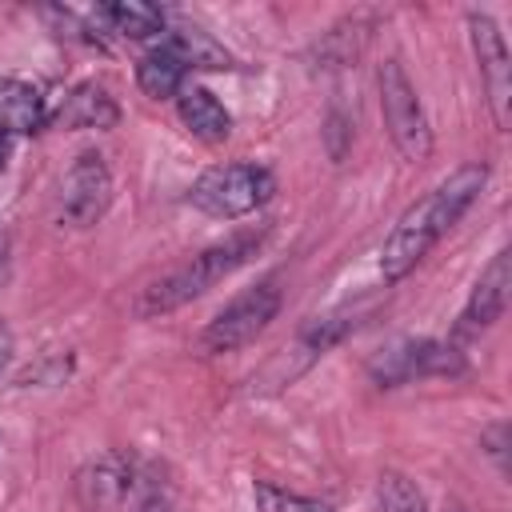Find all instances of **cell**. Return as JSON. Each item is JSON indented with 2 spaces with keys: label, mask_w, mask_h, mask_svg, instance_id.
<instances>
[{
  "label": "cell",
  "mask_w": 512,
  "mask_h": 512,
  "mask_svg": "<svg viewBox=\"0 0 512 512\" xmlns=\"http://www.w3.org/2000/svg\"><path fill=\"white\" fill-rule=\"evenodd\" d=\"M484 184H488V168L484 164H460L428 196L408 204L404 216L396 220V228L388 232L384 248H380V276H384V284L404 280L440 244V236L460 224V216L476 204Z\"/></svg>",
  "instance_id": "1"
},
{
  "label": "cell",
  "mask_w": 512,
  "mask_h": 512,
  "mask_svg": "<svg viewBox=\"0 0 512 512\" xmlns=\"http://www.w3.org/2000/svg\"><path fill=\"white\" fill-rule=\"evenodd\" d=\"M268 228H236L228 232L224 240L200 248L196 256H188L184 264L168 268L160 280H152L140 296H136V316H164V312H176L180 304L204 296L216 280L232 276L240 264H248V256H256V248L264 244Z\"/></svg>",
  "instance_id": "2"
},
{
  "label": "cell",
  "mask_w": 512,
  "mask_h": 512,
  "mask_svg": "<svg viewBox=\"0 0 512 512\" xmlns=\"http://www.w3.org/2000/svg\"><path fill=\"white\" fill-rule=\"evenodd\" d=\"M272 192H276V180H272L268 168H260V164H216L192 184L188 200L204 216L236 220V216L256 212L260 204H268Z\"/></svg>",
  "instance_id": "3"
},
{
  "label": "cell",
  "mask_w": 512,
  "mask_h": 512,
  "mask_svg": "<svg viewBox=\"0 0 512 512\" xmlns=\"http://www.w3.org/2000/svg\"><path fill=\"white\" fill-rule=\"evenodd\" d=\"M380 112H384V128L396 144V152L404 160H428L432 156V128L424 116V104L416 96V84L408 80L400 60H384L380 64Z\"/></svg>",
  "instance_id": "4"
},
{
  "label": "cell",
  "mask_w": 512,
  "mask_h": 512,
  "mask_svg": "<svg viewBox=\"0 0 512 512\" xmlns=\"http://www.w3.org/2000/svg\"><path fill=\"white\" fill-rule=\"evenodd\" d=\"M280 300H284V296H280L276 276H268V280H260L256 288L240 292L232 304H224V308L208 320V328L200 332V352L220 356V352H236V348L252 344V340L276 320Z\"/></svg>",
  "instance_id": "5"
},
{
  "label": "cell",
  "mask_w": 512,
  "mask_h": 512,
  "mask_svg": "<svg viewBox=\"0 0 512 512\" xmlns=\"http://www.w3.org/2000/svg\"><path fill=\"white\" fill-rule=\"evenodd\" d=\"M368 368L384 388H392V384H408L416 376H460L464 352L444 340H400V344L384 348L380 356H372Z\"/></svg>",
  "instance_id": "6"
},
{
  "label": "cell",
  "mask_w": 512,
  "mask_h": 512,
  "mask_svg": "<svg viewBox=\"0 0 512 512\" xmlns=\"http://www.w3.org/2000/svg\"><path fill=\"white\" fill-rule=\"evenodd\" d=\"M112 204V172L104 164L100 152H80L72 160V168L64 172V184H60V212L72 228H88L96 224Z\"/></svg>",
  "instance_id": "7"
},
{
  "label": "cell",
  "mask_w": 512,
  "mask_h": 512,
  "mask_svg": "<svg viewBox=\"0 0 512 512\" xmlns=\"http://www.w3.org/2000/svg\"><path fill=\"white\" fill-rule=\"evenodd\" d=\"M468 36H472V52L480 64V80L488 88V104H492V120L496 128H508V100H512V64H508V44L500 24L488 12H468Z\"/></svg>",
  "instance_id": "8"
},
{
  "label": "cell",
  "mask_w": 512,
  "mask_h": 512,
  "mask_svg": "<svg viewBox=\"0 0 512 512\" xmlns=\"http://www.w3.org/2000/svg\"><path fill=\"white\" fill-rule=\"evenodd\" d=\"M132 492V464L120 452H104L76 472V500L88 512H120Z\"/></svg>",
  "instance_id": "9"
},
{
  "label": "cell",
  "mask_w": 512,
  "mask_h": 512,
  "mask_svg": "<svg viewBox=\"0 0 512 512\" xmlns=\"http://www.w3.org/2000/svg\"><path fill=\"white\" fill-rule=\"evenodd\" d=\"M504 308H508V248H500L480 272V280L472 284V296L456 320V336H476L492 328L504 316Z\"/></svg>",
  "instance_id": "10"
},
{
  "label": "cell",
  "mask_w": 512,
  "mask_h": 512,
  "mask_svg": "<svg viewBox=\"0 0 512 512\" xmlns=\"http://www.w3.org/2000/svg\"><path fill=\"white\" fill-rule=\"evenodd\" d=\"M116 120H120V108L104 84H76L52 116V124L60 128H116Z\"/></svg>",
  "instance_id": "11"
},
{
  "label": "cell",
  "mask_w": 512,
  "mask_h": 512,
  "mask_svg": "<svg viewBox=\"0 0 512 512\" xmlns=\"http://www.w3.org/2000/svg\"><path fill=\"white\" fill-rule=\"evenodd\" d=\"M48 124V108H44V96L36 84L28 80H0V132L4 136H24V132H36Z\"/></svg>",
  "instance_id": "12"
},
{
  "label": "cell",
  "mask_w": 512,
  "mask_h": 512,
  "mask_svg": "<svg viewBox=\"0 0 512 512\" xmlns=\"http://www.w3.org/2000/svg\"><path fill=\"white\" fill-rule=\"evenodd\" d=\"M176 108H180L184 128H188L196 140H204V144H224V140L232 136V116H228V108H224L208 88H180Z\"/></svg>",
  "instance_id": "13"
},
{
  "label": "cell",
  "mask_w": 512,
  "mask_h": 512,
  "mask_svg": "<svg viewBox=\"0 0 512 512\" xmlns=\"http://www.w3.org/2000/svg\"><path fill=\"white\" fill-rule=\"evenodd\" d=\"M184 72H188V68L180 64V56H176L168 44H160V48H152L148 56H140V64H136V84H140L144 96L168 100V96L180 92Z\"/></svg>",
  "instance_id": "14"
},
{
  "label": "cell",
  "mask_w": 512,
  "mask_h": 512,
  "mask_svg": "<svg viewBox=\"0 0 512 512\" xmlns=\"http://www.w3.org/2000/svg\"><path fill=\"white\" fill-rule=\"evenodd\" d=\"M100 16L112 24V32L128 36V40H144V36H156L164 28V12L156 4H140V0H116V4H104Z\"/></svg>",
  "instance_id": "15"
},
{
  "label": "cell",
  "mask_w": 512,
  "mask_h": 512,
  "mask_svg": "<svg viewBox=\"0 0 512 512\" xmlns=\"http://www.w3.org/2000/svg\"><path fill=\"white\" fill-rule=\"evenodd\" d=\"M164 44L180 56L184 68H232V56L208 32H200V28H176Z\"/></svg>",
  "instance_id": "16"
},
{
  "label": "cell",
  "mask_w": 512,
  "mask_h": 512,
  "mask_svg": "<svg viewBox=\"0 0 512 512\" xmlns=\"http://www.w3.org/2000/svg\"><path fill=\"white\" fill-rule=\"evenodd\" d=\"M356 328V312H332V316H316L304 332H300V352L304 356H320V352H328L332 344H340L348 332Z\"/></svg>",
  "instance_id": "17"
},
{
  "label": "cell",
  "mask_w": 512,
  "mask_h": 512,
  "mask_svg": "<svg viewBox=\"0 0 512 512\" xmlns=\"http://www.w3.org/2000/svg\"><path fill=\"white\" fill-rule=\"evenodd\" d=\"M376 492H380V512H428L424 492L404 472H384Z\"/></svg>",
  "instance_id": "18"
},
{
  "label": "cell",
  "mask_w": 512,
  "mask_h": 512,
  "mask_svg": "<svg viewBox=\"0 0 512 512\" xmlns=\"http://www.w3.org/2000/svg\"><path fill=\"white\" fill-rule=\"evenodd\" d=\"M256 512H332V504L284 492V488H276L268 480H256Z\"/></svg>",
  "instance_id": "19"
},
{
  "label": "cell",
  "mask_w": 512,
  "mask_h": 512,
  "mask_svg": "<svg viewBox=\"0 0 512 512\" xmlns=\"http://www.w3.org/2000/svg\"><path fill=\"white\" fill-rule=\"evenodd\" d=\"M12 348H16V340H12V328L0 320V372L8 368V360H12Z\"/></svg>",
  "instance_id": "20"
},
{
  "label": "cell",
  "mask_w": 512,
  "mask_h": 512,
  "mask_svg": "<svg viewBox=\"0 0 512 512\" xmlns=\"http://www.w3.org/2000/svg\"><path fill=\"white\" fill-rule=\"evenodd\" d=\"M488 440H492V456H496V464H500V472H504V424H496L492 432H488Z\"/></svg>",
  "instance_id": "21"
},
{
  "label": "cell",
  "mask_w": 512,
  "mask_h": 512,
  "mask_svg": "<svg viewBox=\"0 0 512 512\" xmlns=\"http://www.w3.org/2000/svg\"><path fill=\"white\" fill-rule=\"evenodd\" d=\"M140 512H172V508H168V500H164V496H148V500L140 504Z\"/></svg>",
  "instance_id": "22"
},
{
  "label": "cell",
  "mask_w": 512,
  "mask_h": 512,
  "mask_svg": "<svg viewBox=\"0 0 512 512\" xmlns=\"http://www.w3.org/2000/svg\"><path fill=\"white\" fill-rule=\"evenodd\" d=\"M4 272H8V236L0 228V280H4Z\"/></svg>",
  "instance_id": "23"
},
{
  "label": "cell",
  "mask_w": 512,
  "mask_h": 512,
  "mask_svg": "<svg viewBox=\"0 0 512 512\" xmlns=\"http://www.w3.org/2000/svg\"><path fill=\"white\" fill-rule=\"evenodd\" d=\"M4 160H8V136L0 132V168H4Z\"/></svg>",
  "instance_id": "24"
},
{
  "label": "cell",
  "mask_w": 512,
  "mask_h": 512,
  "mask_svg": "<svg viewBox=\"0 0 512 512\" xmlns=\"http://www.w3.org/2000/svg\"><path fill=\"white\" fill-rule=\"evenodd\" d=\"M452 512H464V508H460V504H456V508H452Z\"/></svg>",
  "instance_id": "25"
}]
</instances>
